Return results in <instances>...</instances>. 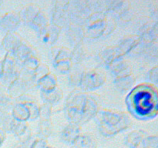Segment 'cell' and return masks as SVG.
<instances>
[{"label": "cell", "mask_w": 158, "mask_h": 148, "mask_svg": "<svg viewBox=\"0 0 158 148\" xmlns=\"http://www.w3.org/2000/svg\"><path fill=\"white\" fill-rule=\"evenodd\" d=\"M127 99L129 106L136 114L140 117L150 115L157 106L155 94L148 88H140L133 91Z\"/></svg>", "instance_id": "1"}, {"label": "cell", "mask_w": 158, "mask_h": 148, "mask_svg": "<svg viewBox=\"0 0 158 148\" xmlns=\"http://www.w3.org/2000/svg\"><path fill=\"white\" fill-rule=\"evenodd\" d=\"M18 148H26V147H25V146H19V147Z\"/></svg>", "instance_id": "4"}, {"label": "cell", "mask_w": 158, "mask_h": 148, "mask_svg": "<svg viewBox=\"0 0 158 148\" xmlns=\"http://www.w3.org/2000/svg\"><path fill=\"white\" fill-rule=\"evenodd\" d=\"M47 146L46 142L45 140H42V139H40V140L34 141L29 148H46Z\"/></svg>", "instance_id": "3"}, {"label": "cell", "mask_w": 158, "mask_h": 148, "mask_svg": "<svg viewBox=\"0 0 158 148\" xmlns=\"http://www.w3.org/2000/svg\"><path fill=\"white\" fill-rule=\"evenodd\" d=\"M74 143L77 148H95V140L92 137H87L86 135L78 136L74 141Z\"/></svg>", "instance_id": "2"}, {"label": "cell", "mask_w": 158, "mask_h": 148, "mask_svg": "<svg viewBox=\"0 0 158 148\" xmlns=\"http://www.w3.org/2000/svg\"><path fill=\"white\" fill-rule=\"evenodd\" d=\"M46 148H54V147H52V146H47Z\"/></svg>", "instance_id": "5"}]
</instances>
